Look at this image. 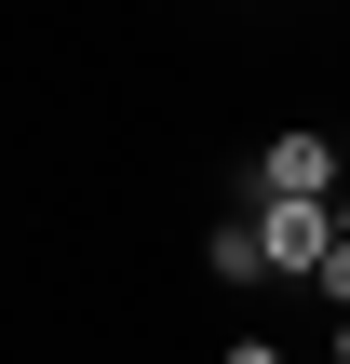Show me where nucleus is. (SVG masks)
Returning a JSON list of instances; mask_svg holds the SVG:
<instances>
[{"mask_svg":"<svg viewBox=\"0 0 350 364\" xmlns=\"http://www.w3.org/2000/svg\"><path fill=\"white\" fill-rule=\"evenodd\" d=\"M256 203H337V135H324V122L256 135Z\"/></svg>","mask_w":350,"mask_h":364,"instance_id":"nucleus-1","label":"nucleus"},{"mask_svg":"<svg viewBox=\"0 0 350 364\" xmlns=\"http://www.w3.org/2000/svg\"><path fill=\"white\" fill-rule=\"evenodd\" d=\"M324 243H337V203H256V270L270 284H310Z\"/></svg>","mask_w":350,"mask_h":364,"instance_id":"nucleus-2","label":"nucleus"},{"mask_svg":"<svg viewBox=\"0 0 350 364\" xmlns=\"http://www.w3.org/2000/svg\"><path fill=\"white\" fill-rule=\"evenodd\" d=\"M202 270H216V284H270V270H256V216H216V230H202Z\"/></svg>","mask_w":350,"mask_h":364,"instance_id":"nucleus-3","label":"nucleus"},{"mask_svg":"<svg viewBox=\"0 0 350 364\" xmlns=\"http://www.w3.org/2000/svg\"><path fill=\"white\" fill-rule=\"evenodd\" d=\"M310 297H337V311H350V230L324 243V270H310Z\"/></svg>","mask_w":350,"mask_h":364,"instance_id":"nucleus-4","label":"nucleus"},{"mask_svg":"<svg viewBox=\"0 0 350 364\" xmlns=\"http://www.w3.org/2000/svg\"><path fill=\"white\" fill-rule=\"evenodd\" d=\"M229 364H283V338H229Z\"/></svg>","mask_w":350,"mask_h":364,"instance_id":"nucleus-5","label":"nucleus"},{"mask_svg":"<svg viewBox=\"0 0 350 364\" xmlns=\"http://www.w3.org/2000/svg\"><path fill=\"white\" fill-rule=\"evenodd\" d=\"M324 364H350V311H337V351H324Z\"/></svg>","mask_w":350,"mask_h":364,"instance_id":"nucleus-6","label":"nucleus"},{"mask_svg":"<svg viewBox=\"0 0 350 364\" xmlns=\"http://www.w3.org/2000/svg\"><path fill=\"white\" fill-rule=\"evenodd\" d=\"M337 230H350V216H337Z\"/></svg>","mask_w":350,"mask_h":364,"instance_id":"nucleus-7","label":"nucleus"}]
</instances>
